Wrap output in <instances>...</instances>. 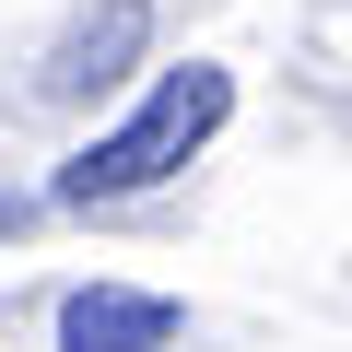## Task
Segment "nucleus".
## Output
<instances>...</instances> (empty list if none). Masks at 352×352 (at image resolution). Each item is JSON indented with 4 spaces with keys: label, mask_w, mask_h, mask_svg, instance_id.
Here are the masks:
<instances>
[{
    "label": "nucleus",
    "mask_w": 352,
    "mask_h": 352,
    "mask_svg": "<svg viewBox=\"0 0 352 352\" xmlns=\"http://www.w3.org/2000/svg\"><path fill=\"white\" fill-rule=\"evenodd\" d=\"M12 223H24V200H0V235H12Z\"/></svg>",
    "instance_id": "4"
},
{
    "label": "nucleus",
    "mask_w": 352,
    "mask_h": 352,
    "mask_svg": "<svg viewBox=\"0 0 352 352\" xmlns=\"http://www.w3.org/2000/svg\"><path fill=\"white\" fill-rule=\"evenodd\" d=\"M141 47H153V0H94V12L47 47V71H36V82H47V94H118Z\"/></svg>",
    "instance_id": "2"
},
{
    "label": "nucleus",
    "mask_w": 352,
    "mask_h": 352,
    "mask_svg": "<svg viewBox=\"0 0 352 352\" xmlns=\"http://www.w3.org/2000/svg\"><path fill=\"white\" fill-rule=\"evenodd\" d=\"M176 340V294H129V282H82L59 305V352H164Z\"/></svg>",
    "instance_id": "3"
},
{
    "label": "nucleus",
    "mask_w": 352,
    "mask_h": 352,
    "mask_svg": "<svg viewBox=\"0 0 352 352\" xmlns=\"http://www.w3.org/2000/svg\"><path fill=\"white\" fill-rule=\"evenodd\" d=\"M235 118V71H212V59H188V71H153V94L118 118V129H94L59 176H47V200L59 212H106V200H141V188H164L176 164H188L212 129Z\"/></svg>",
    "instance_id": "1"
}]
</instances>
